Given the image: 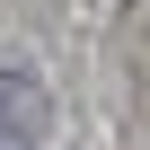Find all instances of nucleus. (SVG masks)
Segmentation results:
<instances>
[{"mask_svg":"<svg viewBox=\"0 0 150 150\" xmlns=\"http://www.w3.org/2000/svg\"><path fill=\"white\" fill-rule=\"evenodd\" d=\"M53 124V97L35 71H0V150H35Z\"/></svg>","mask_w":150,"mask_h":150,"instance_id":"obj_1","label":"nucleus"}]
</instances>
